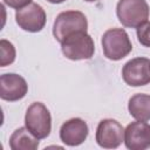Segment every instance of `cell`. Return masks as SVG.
<instances>
[{
	"label": "cell",
	"mask_w": 150,
	"mask_h": 150,
	"mask_svg": "<svg viewBox=\"0 0 150 150\" xmlns=\"http://www.w3.org/2000/svg\"><path fill=\"white\" fill-rule=\"evenodd\" d=\"M101 43L104 56L112 61L122 60L132 50L129 35L123 28H110L105 30L102 35Z\"/></svg>",
	"instance_id": "1"
},
{
	"label": "cell",
	"mask_w": 150,
	"mask_h": 150,
	"mask_svg": "<svg viewBox=\"0 0 150 150\" xmlns=\"http://www.w3.org/2000/svg\"><path fill=\"white\" fill-rule=\"evenodd\" d=\"M88 21L86 15L80 11L61 12L53 25V35L61 43L68 35L76 32H87Z\"/></svg>",
	"instance_id": "4"
},
{
	"label": "cell",
	"mask_w": 150,
	"mask_h": 150,
	"mask_svg": "<svg viewBox=\"0 0 150 150\" xmlns=\"http://www.w3.org/2000/svg\"><path fill=\"white\" fill-rule=\"evenodd\" d=\"M61 50L69 60H89L94 56L95 43L87 32H76L68 35L61 42Z\"/></svg>",
	"instance_id": "2"
},
{
	"label": "cell",
	"mask_w": 150,
	"mask_h": 150,
	"mask_svg": "<svg viewBox=\"0 0 150 150\" xmlns=\"http://www.w3.org/2000/svg\"><path fill=\"white\" fill-rule=\"evenodd\" d=\"M15 21L21 29L30 33H38L42 30L46 25V12L39 4L30 2L23 8L16 9Z\"/></svg>",
	"instance_id": "7"
},
{
	"label": "cell",
	"mask_w": 150,
	"mask_h": 150,
	"mask_svg": "<svg viewBox=\"0 0 150 150\" xmlns=\"http://www.w3.org/2000/svg\"><path fill=\"white\" fill-rule=\"evenodd\" d=\"M9 146L12 150H35L39 148V138L26 127L19 128L11 135Z\"/></svg>",
	"instance_id": "12"
},
{
	"label": "cell",
	"mask_w": 150,
	"mask_h": 150,
	"mask_svg": "<svg viewBox=\"0 0 150 150\" xmlns=\"http://www.w3.org/2000/svg\"><path fill=\"white\" fill-rule=\"evenodd\" d=\"M47 1L50 2V4H61V2H63L66 0H47Z\"/></svg>",
	"instance_id": "17"
},
{
	"label": "cell",
	"mask_w": 150,
	"mask_h": 150,
	"mask_svg": "<svg viewBox=\"0 0 150 150\" xmlns=\"http://www.w3.org/2000/svg\"><path fill=\"white\" fill-rule=\"evenodd\" d=\"M16 56L15 47L12 42H9L6 39L0 40V66L6 67L14 62Z\"/></svg>",
	"instance_id": "14"
},
{
	"label": "cell",
	"mask_w": 150,
	"mask_h": 150,
	"mask_svg": "<svg viewBox=\"0 0 150 150\" xmlns=\"http://www.w3.org/2000/svg\"><path fill=\"white\" fill-rule=\"evenodd\" d=\"M122 77L130 87H141L150 83V60L135 57L129 60L122 68Z\"/></svg>",
	"instance_id": "8"
},
{
	"label": "cell",
	"mask_w": 150,
	"mask_h": 150,
	"mask_svg": "<svg viewBox=\"0 0 150 150\" xmlns=\"http://www.w3.org/2000/svg\"><path fill=\"white\" fill-rule=\"evenodd\" d=\"M129 114L137 121L150 120V95L135 94L128 103Z\"/></svg>",
	"instance_id": "13"
},
{
	"label": "cell",
	"mask_w": 150,
	"mask_h": 150,
	"mask_svg": "<svg viewBox=\"0 0 150 150\" xmlns=\"http://www.w3.org/2000/svg\"><path fill=\"white\" fill-rule=\"evenodd\" d=\"M124 143L130 150H145L150 148V124L146 121H135L124 130Z\"/></svg>",
	"instance_id": "10"
},
{
	"label": "cell",
	"mask_w": 150,
	"mask_h": 150,
	"mask_svg": "<svg viewBox=\"0 0 150 150\" xmlns=\"http://www.w3.org/2000/svg\"><path fill=\"white\" fill-rule=\"evenodd\" d=\"M95 138L101 148L116 149L124 141V129L118 121L112 118H104L98 123L96 128Z\"/></svg>",
	"instance_id": "6"
},
{
	"label": "cell",
	"mask_w": 150,
	"mask_h": 150,
	"mask_svg": "<svg viewBox=\"0 0 150 150\" xmlns=\"http://www.w3.org/2000/svg\"><path fill=\"white\" fill-rule=\"evenodd\" d=\"M28 84L26 80L15 73H7L0 76V97L8 102H15L26 96Z\"/></svg>",
	"instance_id": "9"
},
{
	"label": "cell",
	"mask_w": 150,
	"mask_h": 150,
	"mask_svg": "<svg viewBox=\"0 0 150 150\" xmlns=\"http://www.w3.org/2000/svg\"><path fill=\"white\" fill-rule=\"evenodd\" d=\"M84 1H87V2H94V1H97V0H84Z\"/></svg>",
	"instance_id": "18"
},
{
	"label": "cell",
	"mask_w": 150,
	"mask_h": 150,
	"mask_svg": "<svg viewBox=\"0 0 150 150\" xmlns=\"http://www.w3.org/2000/svg\"><path fill=\"white\" fill-rule=\"evenodd\" d=\"M89 134L88 124L79 117L66 121L60 128V139L68 146H77L82 144Z\"/></svg>",
	"instance_id": "11"
},
{
	"label": "cell",
	"mask_w": 150,
	"mask_h": 150,
	"mask_svg": "<svg viewBox=\"0 0 150 150\" xmlns=\"http://www.w3.org/2000/svg\"><path fill=\"white\" fill-rule=\"evenodd\" d=\"M136 34H137L138 42L142 46L150 48V21H146L139 27H137Z\"/></svg>",
	"instance_id": "15"
},
{
	"label": "cell",
	"mask_w": 150,
	"mask_h": 150,
	"mask_svg": "<svg viewBox=\"0 0 150 150\" xmlns=\"http://www.w3.org/2000/svg\"><path fill=\"white\" fill-rule=\"evenodd\" d=\"M25 125L39 139L48 137L52 130V116L48 108L41 102L32 103L25 115Z\"/></svg>",
	"instance_id": "5"
},
{
	"label": "cell",
	"mask_w": 150,
	"mask_h": 150,
	"mask_svg": "<svg viewBox=\"0 0 150 150\" xmlns=\"http://www.w3.org/2000/svg\"><path fill=\"white\" fill-rule=\"evenodd\" d=\"M149 5L145 0H120L116 14L120 22L128 28H137L149 19Z\"/></svg>",
	"instance_id": "3"
},
{
	"label": "cell",
	"mask_w": 150,
	"mask_h": 150,
	"mask_svg": "<svg viewBox=\"0 0 150 150\" xmlns=\"http://www.w3.org/2000/svg\"><path fill=\"white\" fill-rule=\"evenodd\" d=\"M4 2L11 8L20 9V8H23L25 6L29 5L32 2V0H4Z\"/></svg>",
	"instance_id": "16"
}]
</instances>
